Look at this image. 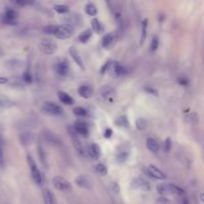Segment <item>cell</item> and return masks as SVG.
I'll use <instances>...</instances> for the list:
<instances>
[{
    "label": "cell",
    "instance_id": "44dd1931",
    "mask_svg": "<svg viewBox=\"0 0 204 204\" xmlns=\"http://www.w3.org/2000/svg\"><path fill=\"white\" fill-rule=\"evenodd\" d=\"M146 147L147 149H149L152 152H157L159 150V145L157 141L152 138H149L146 139Z\"/></svg>",
    "mask_w": 204,
    "mask_h": 204
},
{
    "label": "cell",
    "instance_id": "603a6c76",
    "mask_svg": "<svg viewBox=\"0 0 204 204\" xmlns=\"http://www.w3.org/2000/svg\"><path fill=\"white\" fill-rule=\"evenodd\" d=\"M92 34H93V32H92V30L91 29H87V30H85V31H83L80 34V36H79V40H80V42L81 43H87L90 40L91 37H92Z\"/></svg>",
    "mask_w": 204,
    "mask_h": 204
},
{
    "label": "cell",
    "instance_id": "ba28073f",
    "mask_svg": "<svg viewBox=\"0 0 204 204\" xmlns=\"http://www.w3.org/2000/svg\"><path fill=\"white\" fill-rule=\"evenodd\" d=\"M131 186L134 188V189L141 190V191H149L150 190V185L147 182L145 179L141 178V177H138V178H134L131 180Z\"/></svg>",
    "mask_w": 204,
    "mask_h": 204
},
{
    "label": "cell",
    "instance_id": "484cf974",
    "mask_svg": "<svg viewBox=\"0 0 204 204\" xmlns=\"http://www.w3.org/2000/svg\"><path fill=\"white\" fill-rule=\"evenodd\" d=\"M116 124H118L120 127H130V123H128V120L126 116H120L119 119H116L115 122Z\"/></svg>",
    "mask_w": 204,
    "mask_h": 204
},
{
    "label": "cell",
    "instance_id": "836d02e7",
    "mask_svg": "<svg viewBox=\"0 0 204 204\" xmlns=\"http://www.w3.org/2000/svg\"><path fill=\"white\" fill-rule=\"evenodd\" d=\"M73 112H74V114L78 116H86L88 115V111L82 107H76L73 109Z\"/></svg>",
    "mask_w": 204,
    "mask_h": 204
},
{
    "label": "cell",
    "instance_id": "d4e9b609",
    "mask_svg": "<svg viewBox=\"0 0 204 204\" xmlns=\"http://www.w3.org/2000/svg\"><path fill=\"white\" fill-rule=\"evenodd\" d=\"M45 141H47L51 143H58L59 138H57V135L50 133V131H45V135H43Z\"/></svg>",
    "mask_w": 204,
    "mask_h": 204
},
{
    "label": "cell",
    "instance_id": "f35d334b",
    "mask_svg": "<svg viewBox=\"0 0 204 204\" xmlns=\"http://www.w3.org/2000/svg\"><path fill=\"white\" fill-rule=\"evenodd\" d=\"M170 149H171V139L167 138L165 139V142H164V149H165V152H168L169 150H170Z\"/></svg>",
    "mask_w": 204,
    "mask_h": 204
},
{
    "label": "cell",
    "instance_id": "8992f818",
    "mask_svg": "<svg viewBox=\"0 0 204 204\" xmlns=\"http://www.w3.org/2000/svg\"><path fill=\"white\" fill-rule=\"evenodd\" d=\"M68 133H69V134L71 135L72 141H73L74 147L76 149V150L80 154H82V156H84L85 149H84V146H83V145H82L80 138H78V134L76 133V131H75L74 127H68Z\"/></svg>",
    "mask_w": 204,
    "mask_h": 204
},
{
    "label": "cell",
    "instance_id": "d6a6232c",
    "mask_svg": "<svg viewBox=\"0 0 204 204\" xmlns=\"http://www.w3.org/2000/svg\"><path fill=\"white\" fill-rule=\"evenodd\" d=\"M96 171H97L98 173H99L100 175L105 176V175H107L108 169H107V167H106V165H105V164H103V163H99V164H97V165H96Z\"/></svg>",
    "mask_w": 204,
    "mask_h": 204
},
{
    "label": "cell",
    "instance_id": "f6af8a7d",
    "mask_svg": "<svg viewBox=\"0 0 204 204\" xmlns=\"http://www.w3.org/2000/svg\"><path fill=\"white\" fill-rule=\"evenodd\" d=\"M145 91L146 92H149V93H152V94H153V95H157V93L156 92V91H153L152 89H145Z\"/></svg>",
    "mask_w": 204,
    "mask_h": 204
},
{
    "label": "cell",
    "instance_id": "9c48e42d",
    "mask_svg": "<svg viewBox=\"0 0 204 204\" xmlns=\"http://www.w3.org/2000/svg\"><path fill=\"white\" fill-rule=\"evenodd\" d=\"M19 17V12L14 9H8L3 15L2 21L8 25H16V19Z\"/></svg>",
    "mask_w": 204,
    "mask_h": 204
},
{
    "label": "cell",
    "instance_id": "8d00e7d4",
    "mask_svg": "<svg viewBox=\"0 0 204 204\" xmlns=\"http://www.w3.org/2000/svg\"><path fill=\"white\" fill-rule=\"evenodd\" d=\"M109 189L114 192V193L118 194V193H120V187L116 182H112L111 185H109Z\"/></svg>",
    "mask_w": 204,
    "mask_h": 204
},
{
    "label": "cell",
    "instance_id": "4dcf8cb0",
    "mask_svg": "<svg viewBox=\"0 0 204 204\" xmlns=\"http://www.w3.org/2000/svg\"><path fill=\"white\" fill-rule=\"evenodd\" d=\"M5 165V158H4V145L3 141L0 138V167H4Z\"/></svg>",
    "mask_w": 204,
    "mask_h": 204
},
{
    "label": "cell",
    "instance_id": "4fadbf2b",
    "mask_svg": "<svg viewBox=\"0 0 204 204\" xmlns=\"http://www.w3.org/2000/svg\"><path fill=\"white\" fill-rule=\"evenodd\" d=\"M74 128L78 134L83 135V137H88L89 135L88 124H87L85 122H83V120H77V122L75 123Z\"/></svg>",
    "mask_w": 204,
    "mask_h": 204
},
{
    "label": "cell",
    "instance_id": "83f0119b",
    "mask_svg": "<svg viewBox=\"0 0 204 204\" xmlns=\"http://www.w3.org/2000/svg\"><path fill=\"white\" fill-rule=\"evenodd\" d=\"M135 127L138 131H145V128L147 127V122L146 120L142 119V118H139L137 120V122H135Z\"/></svg>",
    "mask_w": 204,
    "mask_h": 204
},
{
    "label": "cell",
    "instance_id": "cb8c5ba5",
    "mask_svg": "<svg viewBox=\"0 0 204 204\" xmlns=\"http://www.w3.org/2000/svg\"><path fill=\"white\" fill-rule=\"evenodd\" d=\"M85 11L87 14L90 15V16H95V15L98 13L97 6L95 4H93V3H88L85 7Z\"/></svg>",
    "mask_w": 204,
    "mask_h": 204
},
{
    "label": "cell",
    "instance_id": "3957f363",
    "mask_svg": "<svg viewBox=\"0 0 204 204\" xmlns=\"http://www.w3.org/2000/svg\"><path fill=\"white\" fill-rule=\"evenodd\" d=\"M27 160H28V164H29V167H30V171H31V175L33 177V180L35 181L36 184L42 185L43 177H42V174H41V172L39 170L38 166H37V164H36V162L34 161L33 157L31 156H27Z\"/></svg>",
    "mask_w": 204,
    "mask_h": 204
},
{
    "label": "cell",
    "instance_id": "5bb4252c",
    "mask_svg": "<svg viewBox=\"0 0 204 204\" xmlns=\"http://www.w3.org/2000/svg\"><path fill=\"white\" fill-rule=\"evenodd\" d=\"M87 152L93 158V159H99L101 156V149L99 145L97 143H91V145L87 147Z\"/></svg>",
    "mask_w": 204,
    "mask_h": 204
},
{
    "label": "cell",
    "instance_id": "7bdbcfd3",
    "mask_svg": "<svg viewBox=\"0 0 204 204\" xmlns=\"http://www.w3.org/2000/svg\"><path fill=\"white\" fill-rule=\"evenodd\" d=\"M104 135H105V138H112V135H113V130L112 128H106V131H105V133H104Z\"/></svg>",
    "mask_w": 204,
    "mask_h": 204
},
{
    "label": "cell",
    "instance_id": "6da1fadb",
    "mask_svg": "<svg viewBox=\"0 0 204 204\" xmlns=\"http://www.w3.org/2000/svg\"><path fill=\"white\" fill-rule=\"evenodd\" d=\"M156 190L160 195H183L184 191L180 187L171 183H161L156 186Z\"/></svg>",
    "mask_w": 204,
    "mask_h": 204
},
{
    "label": "cell",
    "instance_id": "e0dca14e",
    "mask_svg": "<svg viewBox=\"0 0 204 204\" xmlns=\"http://www.w3.org/2000/svg\"><path fill=\"white\" fill-rule=\"evenodd\" d=\"M57 95H58V98H59L60 102H62L63 104H65L67 106H72V105L75 104V100L69 95V94H67L66 92L59 91Z\"/></svg>",
    "mask_w": 204,
    "mask_h": 204
},
{
    "label": "cell",
    "instance_id": "1f68e13d",
    "mask_svg": "<svg viewBox=\"0 0 204 204\" xmlns=\"http://www.w3.org/2000/svg\"><path fill=\"white\" fill-rule=\"evenodd\" d=\"M92 29L94 32H96L98 34L101 33V31H102V24L97 18H94L92 20Z\"/></svg>",
    "mask_w": 204,
    "mask_h": 204
},
{
    "label": "cell",
    "instance_id": "ac0fdd59",
    "mask_svg": "<svg viewBox=\"0 0 204 204\" xmlns=\"http://www.w3.org/2000/svg\"><path fill=\"white\" fill-rule=\"evenodd\" d=\"M109 69H112V75H113V77H120V76H122V75L126 74V69H124V67L122 66L119 63L112 64L111 68H109Z\"/></svg>",
    "mask_w": 204,
    "mask_h": 204
},
{
    "label": "cell",
    "instance_id": "f1b7e54d",
    "mask_svg": "<svg viewBox=\"0 0 204 204\" xmlns=\"http://www.w3.org/2000/svg\"><path fill=\"white\" fill-rule=\"evenodd\" d=\"M57 30H58L57 25H48L43 28L44 33L48 34V35H55V34L57 33Z\"/></svg>",
    "mask_w": 204,
    "mask_h": 204
},
{
    "label": "cell",
    "instance_id": "ffe728a7",
    "mask_svg": "<svg viewBox=\"0 0 204 204\" xmlns=\"http://www.w3.org/2000/svg\"><path fill=\"white\" fill-rule=\"evenodd\" d=\"M56 70H57L59 75H61V76H66V75L69 73V64H68L66 60L59 62L57 64V66H56Z\"/></svg>",
    "mask_w": 204,
    "mask_h": 204
},
{
    "label": "cell",
    "instance_id": "ab89813d",
    "mask_svg": "<svg viewBox=\"0 0 204 204\" xmlns=\"http://www.w3.org/2000/svg\"><path fill=\"white\" fill-rule=\"evenodd\" d=\"M23 79H24V81L27 82V83H31L32 82V76H31V74H30L28 71H26L25 73L23 74Z\"/></svg>",
    "mask_w": 204,
    "mask_h": 204
},
{
    "label": "cell",
    "instance_id": "7a4b0ae2",
    "mask_svg": "<svg viewBox=\"0 0 204 204\" xmlns=\"http://www.w3.org/2000/svg\"><path fill=\"white\" fill-rule=\"evenodd\" d=\"M41 112L45 115L51 116H59L64 114V109L61 106L58 104L53 103V102H45L43 106L41 107Z\"/></svg>",
    "mask_w": 204,
    "mask_h": 204
},
{
    "label": "cell",
    "instance_id": "7c38bea8",
    "mask_svg": "<svg viewBox=\"0 0 204 204\" xmlns=\"http://www.w3.org/2000/svg\"><path fill=\"white\" fill-rule=\"evenodd\" d=\"M75 182H76L78 186H80L81 188H84V189H91V188H92V181H91L90 177L87 175H84V174L79 175L78 177H76V179H75Z\"/></svg>",
    "mask_w": 204,
    "mask_h": 204
},
{
    "label": "cell",
    "instance_id": "e575fe53",
    "mask_svg": "<svg viewBox=\"0 0 204 204\" xmlns=\"http://www.w3.org/2000/svg\"><path fill=\"white\" fill-rule=\"evenodd\" d=\"M158 46H159V39H158L157 36H153L152 43H150V50L152 51H156Z\"/></svg>",
    "mask_w": 204,
    "mask_h": 204
},
{
    "label": "cell",
    "instance_id": "4316f807",
    "mask_svg": "<svg viewBox=\"0 0 204 204\" xmlns=\"http://www.w3.org/2000/svg\"><path fill=\"white\" fill-rule=\"evenodd\" d=\"M146 30H147V19H145L141 22V44H143L146 38Z\"/></svg>",
    "mask_w": 204,
    "mask_h": 204
},
{
    "label": "cell",
    "instance_id": "d6986e66",
    "mask_svg": "<svg viewBox=\"0 0 204 204\" xmlns=\"http://www.w3.org/2000/svg\"><path fill=\"white\" fill-rule=\"evenodd\" d=\"M78 93L79 95L82 98H84V99H90V98L93 96L94 91L89 86H81L78 90Z\"/></svg>",
    "mask_w": 204,
    "mask_h": 204
},
{
    "label": "cell",
    "instance_id": "d590c367",
    "mask_svg": "<svg viewBox=\"0 0 204 204\" xmlns=\"http://www.w3.org/2000/svg\"><path fill=\"white\" fill-rule=\"evenodd\" d=\"M127 156H128V152H127V150H122V152H119L118 156H116V159L120 162H123L127 160Z\"/></svg>",
    "mask_w": 204,
    "mask_h": 204
},
{
    "label": "cell",
    "instance_id": "5b68a950",
    "mask_svg": "<svg viewBox=\"0 0 204 204\" xmlns=\"http://www.w3.org/2000/svg\"><path fill=\"white\" fill-rule=\"evenodd\" d=\"M40 49L44 54L47 55H52L57 51L58 45L54 41H52L50 39H44L41 41L40 43Z\"/></svg>",
    "mask_w": 204,
    "mask_h": 204
},
{
    "label": "cell",
    "instance_id": "7402d4cb",
    "mask_svg": "<svg viewBox=\"0 0 204 204\" xmlns=\"http://www.w3.org/2000/svg\"><path fill=\"white\" fill-rule=\"evenodd\" d=\"M114 40H115V34L114 33L106 34V35L103 37V39H102V45H103L105 48H107L113 42H114Z\"/></svg>",
    "mask_w": 204,
    "mask_h": 204
},
{
    "label": "cell",
    "instance_id": "277c9868",
    "mask_svg": "<svg viewBox=\"0 0 204 204\" xmlns=\"http://www.w3.org/2000/svg\"><path fill=\"white\" fill-rule=\"evenodd\" d=\"M75 29L73 27V25L71 24H64L58 26L57 33L55 34V36L59 39H68L74 35Z\"/></svg>",
    "mask_w": 204,
    "mask_h": 204
},
{
    "label": "cell",
    "instance_id": "f546056e",
    "mask_svg": "<svg viewBox=\"0 0 204 204\" xmlns=\"http://www.w3.org/2000/svg\"><path fill=\"white\" fill-rule=\"evenodd\" d=\"M54 10L56 11L57 13L59 14H65V13H68L69 12V6L67 5H64V4H58V5H55L54 6Z\"/></svg>",
    "mask_w": 204,
    "mask_h": 204
},
{
    "label": "cell",
    "instance_id": "30bf717a",
    "mask_svg": "<svg viewBox=\"0 0 204 204\" xmlns=\"http://www.w3.org/2000/svg\"><path fill=\"white\" fill-rule=\"evenodd\" d=\"M147 173H149V175L152 176V178H156V179H158V180H163V179H165V177H166V175L164 174V173L153 164H149V166H147Z\"/></svg>",
    "mask_w": 204,
    "mask_h": 204
},
{
    "label": "cell",
    "instance_id": "52a82bcc",
    "mask_svg": "<svg viewBox=\"0 0 204 204\" xmlns=\"http://www.w3.org/2000/svg\"><path fill=\"white\" fill-rule=\"evenodd\" d=\"M52 183L56 189L60 191H69L72 189V185L66 178L62 176H55L52 179Z\"/></svg>",
    "mask_w": 204,
    "mask_h": 204
},
{
    "label": "cell",
    "instance_id": "bcb514c9",
    "mask_svg": "<svg viewBox=\"0 0 204 204\" xmlns=\"http://www.w3.org/2000/svg\"><path fill=\"white\" fill-rule=\"evenodd\" d=\"M182 204H189V203H188V200H187L186 198H183V200H182Z\"/></svg>",
    "mask_w": 204,
    "mask_h": 204
},
{
    "label": "cell",
    "instance_id": "ee69618b",
    "mask_svg": "<svg viewBox=\"0 0 204 204\" xmlns=\"http://www.w3.org/2000/svg\"><path fill=\"white\" fill-rule=\"evenodd\" d=\"M6 83H8V79L5 77H0V85L6 84Z\"/></svg>",
    "mask_w": 204,
    "mask_h": 204
},
{
    "label": "cell",
    "instance_id": "8fae6325",
    "mask_svg": "<svg viewBox=\"0 0 204 204\" xmlns=\"http://www.w3.org/2000/svg\"><path fill=\"white\" fill-rule=\"evenodd\" d=\"M100 94H101V97L103 98L104 100L109 102V103H113L116 97V92L112 87H104V88L101 90Z\"/></svg>",
    "mask_w": 204,
    "mask_h": 204
},
{
    "label": "cell",
    "instance_id": "74e56055",
    "mask_svg": "<svg viewBox=\"0 0 204 204\" xmlns=\"http://www.w3.org/2000/svg\"><path fill=\"white\" fill-rule=\"evenodd\" d=\"M32 141V135L31 134H23L21 135V142H23L24 145H27V143H30Z\"/></svg>",
    "mask_w": 204,
    "mask_h": 204
},
{
    "label": "cell",
    "instance_id": "9a60e30c",
    "mask_svg": "<svg viewBox=\"0 0 204 204\" xmlns=\"http://www.w3.org/2000/svg\"><path fill=\"white\" fill-rule=\"evenodd\" d=\"M69 53H70V55H71L72 59H73L74 61H75V63H76L77 65L81 68L82 70H84V69H85L84 62H83V60H82V58H81V56H80V54H79V53H78V51L76 50V48H75V47H70V49H69Z\"/></svg>",
    "mask_w": 204,
    "mask_h": 204
},
{
    "label": "cell",
    "instance_id": "60d3db41",
    "mask_svg": "<svg viewBox=\"0 0 204 204\" xmlns=\"http://www.w3.org/2000/svg\"><path fill=\"white\" fill-rule=\"evenodd\" d=\"M111 65H112V62H109V61H108L107 63H106L105 65H104V67L101 69V74H105L108 70H109V68H111Z\"/></svg>",
    "mask_w": 204,
    "mask_h": 204
},
{
    "label": "cell",
    "instance_id": "b9f144b4",
    "mask_svg": "<svg viewBox=\"0 0 204 204\" xmlns=\"http://www.w3.org/2000/svg\"><path fill=\"white\" fill-rule=\"evenodd\" d=\"M16 4L18 5H21V6H25V5H30L32 4V1H29V0H18V1L15 2Z\"/></svg>",
    "mask_w": 204,
    "mask_h": 204
},
{
    "label": "cell",
    "instance_id": "7dc6e473",
    "mask_svg": "<svg viewBox=\"0 0 204 204\" xmlns=\"http://www.w3.org/2000/svg\"><path fill=\"white\" fill-rule=\"evenodd\" d=\"M200 199H201L202 201L204 202V193H202L201 195H200Z\"/></svg>",
    "mask_w": 204,
    "mask_h": 204
},
{
    "label": "cell",
    "instance_id": "2e32d148",
    "mask_svg": "<svg viewBox=\"0 0 204 204\" xmlns=\"http://www.w3.org/2000/svg\"><path fill=\"white\" fill-rule=\"evenodd\" d=\"M43 201L44 204H56V198L55 195L52 193V191L49 188H45L42 191Z\"/></svg>",
    "mask_w": 204,
    "mask_h": 204
}]
</instances>
